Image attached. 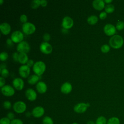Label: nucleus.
<instances>
[{
  "instance_id": "obj_42",
  "label": "nucleus",
  "mask_w": 124,
  "mask_h": 124,
  "mask_svg": "<svg viewBox=\"0 0 124 124\" xmlns=\"http://www.w3.org/2000/svg\"><path fill=\"white\" fill-rule=\"evenodd\" d=\"M13 41L11 39H10V38H8L6 40V44H7L8 46H13Z\"/></svg>"
},
{
  "instance_id": "obj_16",
  "label": "nucleus",
  "mask_w": 124,
  "mask_h": 124,
  "mask_svg": "<svg viewBox=\"0 0 124 124\" xmlns=\"http://www.w3.org/2000/svg\"><path fill=\"white\" fill-rule=\"evenodd\" d=\"M72 90V86L71 83L68 82H64L61 87V91L64 94H68Z\"/></svg>"
},
{
  "instance_id": "obj_23",
  "label": "nucleus",
  "mask_w": 124,
  "mask_h": 124,
  "mask_svg": "<svg viewBox=\"0 0 124 124\" xmlns=\"http://www.w3.org/2000/svg\"><path fill=\"white\" fill-rule=\"evenodd\" d=\"M107 124H120V121L117 117H112L108 120Z\"/></svg>"
},
{
  "instance_id": "obj_13",
  "label": "nucleus",
  "mask_w": 124,
  "mask_h": 124,
  "mask_svg": "<svg viewBox=\"0 0 124 124\" xmlns=\"http://www.w3.org/2000/svg\"><path fill=\"white\" fill-rule=\"evenodd\" d=\"M25 95L27 98L31 101H34L37 98L36 93L31 88H29L26 90Z\"/></svg>"
},
{
  "instance_id": "obj_15",
  "label": "nucleus",
  "mask_w": 124,
  "mask_h": 124,
  "mask_svg": "<svg viewBox=\"0 0 124 124\" xmlns=\"http://www.w3.org/2000/svg\"><path fill=\"white\" fill-rule=\"evenodd\" d=\"M45 113L44 108L41 106L35 107L32 110V115L35 118H40L42 117Z\"/></svg>"
},
{
  "instance_id": "obj_44",
  "label": "nucleus",
  "mask_w": 124,
  "mask_h": 124,
  "mask_svg": "<svg viewBox=\"0 0 124 124\" xmlns=\"http://www.w3.org/2000/svg\"><path fill=\"white\" fill-rule=\"evenodd\" d=\"M6 65L5 63H2L0 65V70L3 68H6Z\"/></svg>"
},
{
  "instance_id": "obj_17",
  "label": "nucleus",
  "mask_w": 124,
  "mask_h": 124,
  "mask_svg": "<svg viewBox=\"0 0 124 124\" xmlns=\"http://www.w3.org/2000/svg\"><path fill=\"white\" fill-rule=\"evenodd\" d=\"M0 29L3 34L7 35L10 32L11 28L9 23L3 22L0 25Z\"/></svg>"
},
{
  "instance_id": "obj_31",
  "label": "nucleus",
  "mask_w": 124,
  "mask_h": 124,
  "mask_svg": "<svg viewBox=\"0 0 124 124\" xmlns=\"http://www.w3.org/2000/svg\"><path fill=\"white\" fill-rule=\"evenodd\" d=\"M8 57V53L6 52H2L0 54V60L1 61H4L7 59Z\"/></svg>"
},
{
  "instance_id": "obj_46",
  "label": "nucleus",
  "mask_w": 124,
  "mask_h": 124,
  "mask_svg": "<svg viewBox=\"0 0 124 124\" xmlns=\"http://www.w3.org/2000/svg\"><path fill=\"white\" fill-rule=\"evenodd\" d=\"M87 124H95V123H94L93 121H88L87 122Z\"/></svg>"
},
{
  "instance_id": "obj_6",
  "label": "nucleus",
  "mask_w": 124,
  "mask_h": 124,
  "mask_svg": "<svg viewBox=\"0 0 124 124\" xmlns=\"http://www.w3.org/2000/svg\"><path fill=\"white\" fill-rule=\"evenodd\" d=\"M24 38L23 33L19 31H14L11 36V39L13 42L16 43H19L22 41Z\"/></svg>"
},
{
  "instance_id": "obj_38",
  "label": "nucleus",
  "mask_w": 124,
  "mask_h": 124,
  "mask_svg": "<svg viewBox=\"0 0 124 124\" xmlns=\"http://www.w3.org/2000/svg\"><path fill=\"white\" fill-rule=\"evenodd\" d=\"M7 118L9 119H10V120H11V121L14 120V119H14V118H15V114L13 112H9V113H8L7 115Z\"/></svg>"
},
{
  "instance_id": "obj_24",
  "label": "nucleus",
  "mask_w": 124,
  "mask_h": 124,
  "mask_svg": "<svg viewBox=\"0 0 124 124\" xmlns=\"http://www.w3.org/2000/svg\"><path fill=\"white\" fill-rule=\"evenodd\" d=\"M107 123L106 118L103 116L98 117L95 121V124H107Z\"/></svg>"
},
{
  "instance_id": "obj_1",
  "label": "nucleus",
  "mask_w": 124,
  "mask_h": 124,
  "mask_svg": "<svg viewBox=\"0 0 124 124\" xmlns=\"http://www.w3.org/2000/svg\"><path fill=\"white\" fill-rule=\"evenodd\" d=\"M109 44L110 46L113 48H120L123 45L124 39L120 35H114L110 38Z\"/></svg>"
},
{
  "instance_id": "obj_33",
  "label": "nucleus",
  "mask_w": 124,
  "mask_h": 124,
  "mask_svg": "<svg viewBox=\"0 0 124 124\" xmlns=\"http://www.w3.org/2000/svg\"><path fill=\"white\" fill-rule=\"evenodd\" d=\"M3 106L5 109H10L12 107L11 103L9 101H5L3 103Z\"/></svg>"
},
{
  "instance_id": "obj_32",
  "label": "nucleus",
  "mask_w": 124,
  "mask_h": 124,
  "mask_svg": "<svg viewBox=\"0 0 124 124\" xmlns=\"http://www.w3.org/2000/svg\"><path fill=\"white\" fill-rule=\"evenodd\" d=\"M11 121L7 117L2 118L0 120V124H10Z\"/></svg>"
},
{
  "instance_id": "obj_10",
  "label": "nucleus",
  "mask_w": 124,
  "mask_h": 124,
  "mask_svg": "<svg viewBox=\"0 0 124 124\" xmlns=\"http://www.w3.org/2000/svg\"><path fill=\"white\" fill-rule=\"evenodd\" d=\"M103 30L105 33L107 35L112 36L116 33V28L114 25L111 24H107L104 27Z\"/></svg>"
},
{
  "instance_id": "obj_49",
  "label": "nucleus",
  "mask_w": 124,
  "mask_h": 124,
  "mask_svg": "<svg viewBox=\"0 0 124 124\" xmlns=\"http://www.w3.org/2000/svg\"></svg>"
},
{
  "instance_id": "obj_48",
  "label": "nucleus",
  "mask_w": 124,
  "mask_h": 124,
  "mask_svg": "<svg viewBox=\"0 0 124 124\" xmlns=\"http://www.w3.org/2000/svg\"><path fill=\"white\" fill-rule=\"evenodd\" d=\"M72 124H78L77 123H73Z\"/></svg>"
},
{
  "instance_id": "obj_11",
  "label": "nucleus",
  "mask_w": 124,
  "mask_h": 124,
  "mask_svg": "<svg viewBox=\"0 0 124 124\" xmlns=\"http://www.w3.org/2000/svg\"><path fill=\"white\" fill-rule=\"evenodd\" d=\"M20 76L23 78H27L30 73V67L27 65H21L18 69Z\"/></svg>"
},
{
  "instance_id": "obj_21",
  "label": "nucleus",
  "mask_w": 124,
  "mask_h": 124,
  "mask_svg": "<svg viewBox=\"0 0 124 124\" xmlns=\"http://www.w3.org/2000/svg\"><path fill=\"white\" fill-rule=\"evenodd\" d=\"M39 80V76L37 75H32L28 79V82L30 84L34 85Z\"/></svg>"
},
{
  "instance_id": "obj_41",
  "label": "nucleus",
  "mask_w": 124,
  "mask_h": 124,
  "mask_svg": "<svg viewBox=\"0 0 124 124\" xmlns=\"http://www.w3.org/2000/svg\"><path fill=\"white\" fill-rule=\"evenodd\" d=\"M34 62H33V61L32 60H29V61H28V62L27 63V65L29 67L33 66L34 65Z\"/></svg>"
},
{
  "instance_id": "obj_18",
  "label": "nucleus",
  "mask_w": 124,
  "mask_h": 124,
  "mask_svg": "<svg viewBox=\"0 0 124 124\" xmlns=\"http://www.w3.org/2000/svg\"><path fill=\"white\" fill-rule=\"evenodd\" d=\"M36 89L39 93H44L47 90V86L44 82L39 81L36 85Z\"/></svg>"
},
{
  "instance_id": "obj_9",
  "label": "nucleus",
  "mask_w": 124,
  "mask_h": 124,
  "mask_svg": "<svg viewBox=\"0 0 124 124\" xmlns=\"http://www.w3.org/2000/svg\"><path fill=\"white\" fill-rule=\"evenodd\" d=\"M74 25V21L70 16H65L62 21V25L64 29H69L71 28Z\"/></svg>"
},
{
  "instance_id": "obj_7",
  "label": "nucleus",
  "mask_w": 124,
  "mask_h": 124,
  "mask_svg": "<svg viewBox=\"0 0 124 124\" xmlns=\"http://www.w3.org/2000/svg\"><path fill=\"white\" fill-rule=\"evenodd\" d=\"M2 93L6 96H13L15 93L14 89L10 85H6L1 88Z\"/></svg>"
},
{
  "instance_id": "obj_14",
  "label": "nucleus",
  "mask_w": 124,
  "mask_h": 124,
  "mask_svg": "<svg viewBox=\"0 0 124 124\" xmlns=\"http://www.w3.org/2000/svg\"><path fill=\"white\" fill-rule=\"evenodd\" d=\"M13 85L16 90L20 91L22 90L24 87V82L22 78H15L13 80Z\"/></svg>"
},
{
  "instance_id": "obj_19",
  "label": "nucleus",
  "mask_w": 124,
  "mask_h": 124,
  "mask_svg": "<svg viewBox=\"0 0 124 124\" xmlns=\"http://www.w3.org/2000/svg\"><path fill=\"white\" fill-rule=\"evenodd\" d=\"M93 8L97 10H101L105 7V2L102 0H94L93 2Z\"/></svg>"
},
{
  "instance_id": "obj_26",
  "label": "nucleus",
  "mask_w": 124,
  "mask_h": 124,
  "mask_svg": "<svg viewBox=\"0 0 124 124\" xmlns=\"http://www.w3.org/2000/svg\"><path fill=\"white\" fill-rule=\"evenodd\" d=\"M41 5V0H33L31 3V7L32 9H37Z\"/></svg>"
},
{
  "instance_id": "obj_43",
  "label": "nucleus",
  "mask_w": 124,
  "mask_h": 124,
  "mask_svg": "<svg viewBox=\"0 0 124 124\" xmlns=\"http://www.w3.org/2000/svg\"><path fill=\"white\" fill-rule=\"evenodd\" d=\"M47 4V1L46 0H41V5L43 7H45Z\"/></svg>"
},
{
  "instance_id": "obj_27",
  "label": "nucleus",
  "mask_w": 124,
  "mask_h": 124,
  "mask_svg": "<svg viewBox=\"0 0 124 124\" xmlns=\"http://www.w3.org/2000/svg\"><path fill=\"white\" fill-rule=\"evenodd\" d=\"M43 124H54L52 119L49 116L45 117L42 121Z\"/></svg>"
},
{
  "instance_id": "obj_22",
  "label": "nucleus",
  "mask_w": 124,
  "mask_h": 124,
  "mask_svg": "<svg viewBox=\"0 0 124 124\" xmlns=\"http://www.w3.org/2000/svg\"><path fill=\"white\" fill-rule=\"evenodd\" d=\"M98 21V17L95 15H92L87 18V22L90 25H94Z\"/></svg>"
},
{
  "instance_id": "obj_20",
  "label": "nucleus",
  "mask_w": 124,
  "mask_h": 124,
  "mask_svg": "<svg viewBox=\"0 0 124 124\" xmlns=\"http://www.w3.org/2000/svg\"><path fill=\"white\" fill-rule=\"evenodd\" d=\"M29 61L28 56L26 53H19L18 56V62L22 64L27 63Z\"/></svg>"
},
{
  "instance_id": "obj_4",
  "label": "nucleus",
  "mask_w": 124,
  "mask_h": 124,
  "mask_svg": "<svg viewBox=\"0 0 124 124\" xmlns=\"http://www.w3.org/2000/svg\"><path fill=\"white\" fill-rule=\"evenodd\" d=\"M27 106L26 104L21 101H18L15 102L13 105L14 111L17 113H22L26 109Z\"/></svg>"
},
{
  "instance_id": "obj_35",
  "label": "nucleus",
  "mask_w": 124,
  "mask_h": 124,
  "mask_svg": "<svg viewBox=\"0 0 124 124\" xmlns=\"http://www.w3.org/2000/svg\"><path fill=\"white\" fill-rule=\"evenodd\" d=\"M10 124H23V122L20 119H15L11 121Z\"/></svg>"
},
{
  "instance_id": "obj_2",
  "label": "nucleus",
  "mask_w": 124,
  "mask_h": 124,
  "mask_svg": "<svg viewBox=\"0 0 124 124\" xmlns=\"http://www.w3.org/2000/svg\"><path fill=\"white\" fill-rule=\"evenodd\" d=\"M46 64L42 61H37L34 63L32 69L35 75L38 76L42 75L46 70Z\"/></svg>"
},
{
  "instance_id": "obj_37",
  "label": "nucleus",
  "mask_w": 124,
  "mask_h": 124,
  "mask_svg": "<svg viewBox=\"0 0 124 124\" xmlns=\"http://www.w3.org/2000/svg\"><path fill=\"white\" fill-rule=\"evenodd\" d=\"M107 15L106 12H102L100 13L99 14V18L102 20L105 19L107 17Z\"/></svg>"
},
{
  "instance_id": "obj_28",
  "label": "nucleus",
  "mask_w": 124,
  "mask_h": 124,
  "mask_svg": "<svg viewBox=\"0 0 124 124\" xmlns=\"http://www.w3.org/2000/svg\"><path fill=\"white\" fill-rule=\"evenodd\" d=\"M116 28L119 30L121 31L124 29V22L122 21H119L117 22L116 25Z\"/></svg>"
},
{
  "instance_id": "obj_25",
  "label": "nucleus",
  "mask_w": 124,
  "mask_h": 124,
  "mask_svg": "<svg viewBox=\"0 0 124 124\" xmlns=\"http://www.w3.org/2000/svg\"><path fill=\"white\" fill-rule=\"evenodd\" d=\"M114 6L111 4H108L105 7V10L107 13H112L114 12Z\"/></svg>"
},
{
  "instance_id": "obj_8",
  "label": "nucleus",
  "mask_w": 124,
  "mask_h": 124,
  "mask_svg": "<svg viewBox=\"0 0 124 124\" xmlns=\"http://www.w3.org/2000/svg\"><path fill=\"white\" fill-rule=\"evenodd\" d=\"M40 49L41 51L46 54H48L51 53L52 51V47L51 45L47 42H42L40 46Z\"/></svg>"
},
{
  "instance_id": "obj_30",
  "label": "nucleus",
  "mask_w": 124,
  "mask_h": 124,
  "mask_svg": "<svg viewBox=\"0 0 124 124\" xmlns=\"http://www.w3.org/2000/svg\"><path fill=\"white\" fill-rule=\"evenodd\" d=\"M1 77L3 78H7L9 75V71L6 68H3L0 70Z\"/></svg>"
},
{
  "instance_id": "obj_12",
  "label": "nucleus",
  "mask_w": 124,
  "mask_h": 124,
  "mask_svg": "<svg viewBox=\"0 0 124 124\" xmlns=\"http://www.w3.org/2000/svg\"><path fill=\"white\" fill-rule=\"evenodd\" d=\"M88 107L87 103H79L75 106L74 110L77 113H83L86 111Z\"/></svg>"
},
{
  "instance_id": "obj_34",
  "label": "nucleus",
  "mask_w": 124,
  "mask_h": 124,
  "mask_svg": "<svg viewBox=\"0 0 124 124\" xmlns=\"http://www.w3.org/2000/svg\"><path fill=\"white\" fill-rule=\"evenodd\" d=\"M27 20H28V18L27 16L25 14H22L20 16V20L21 22L24 23H25L26 22H27Z\"/></svg>"
},
{
  "instance_id": "obj_45",
  "label": "nucleus",
  "mask_w": 124,
  "mask_h": 124,
  "mask_svg": "<svg viewBox=\"0 0 124 124\" xmlns=\"http://www.w3.org/2000/svg\"><path fill=\"white\" fill-rule=\"evenodd\" d=\"M112 1V0H105L104 2L108 3V4H109L110 3H111Z\"/></svg>"
},
{
  "instance_id": "obj_3",
  "label": "nucleus",
  "mask_w": 124,
  "mask_h": 124,
  "mask_svg": "<svg viewBox=\"0 0 124 124\" xmlns=\"http://www.w3.org/2000/svg\"><path fill=\"white\" fill-rule=\"evenodd\" d=\"M36 27L35 25L31 22H26L22 25V31L26 34H31L35 32Z\"/></svg>"
},
{
  "instance_id": "obj_47",
  "label": "nucleus",
  "mask_w": 124,
  "mask_h": 124,
  "mask_svg": "<svg viewBox=\"0 0 124 124\" xmlns=\"http://www.w3.org/2000/svg\"><path fill=\"white\" fill-rule=\"evenodd\" d=\"M3 2V0H0V4L1 5L2 4V2Z\"/></svg>"
},
{
  "instance_id": "obj_5",
  "label": "nucleus",
  "mask_w": 124,
  "mask_h": 124,
  "mask_svg": "<svg viewBox=\"0 0 124 124\" xmlns=\"http://www.w3.org/2000/svg\"><path fill=\"white\" fill-rule=\"evenodd\" d=\"M16 49L19 53H27L30 50V46L27 42L22 41L18 44L16 46Z\"/></svg>"
},
{
  "instance_id": "obj_39",
  "label": "nucleus",
  "mask_w": 124,
  "mask_h": 124,
  "mask_svg": "<svg viewBox=\"0 0 124 124\" xmlns=\"http://www.w3.org/2000/svg\"><path fill=\"white\" fill-rule=\"evenodd\" d=\"M18 56L19 54L17 52H14L13 54V58L15 62H18Z\"/></svg>"
},
{
  "instance_id": "obj_29",
  "label": "nucleus",
  "mask_w": 124,
  "mask_h": 124,
  "mask_svg": "<svg viewBox=\"0 0 124 124\" xmlns=\"http://www.w3.org/2000/svg\"><path fill=\"white\" fill-rule=\"evenodd\" d=\"M110 50V46L107 44L103 45L101 47V50L103 53H108Z\"/></svg>"
},
{
  "instance_id": "obj_40",
  "label": "nucleus",
  "mask_w": 124,
  "mask_h": 124,
  "mask_svg": "<svg viewBox=\"0 0 124 124\" xmlns=\"http://www.w3.org/2000/svg\"><path fill=\"white\" fill-rule=\"evenodd\" d=\"M5 83V80L4 78L2 77H0V87L2 88L4 86V84Z\"/></svg>"
},
{
  "instance_id": "obj_36",
  "label": "nucleus",
  "mask_w": 124,
  "mask_h": 124,
  "mask_svg": "<svg viewBox=\"0 0 124 124\" xmlns=\"http://www.w3.org/2000/svg\"><path fill=\"white\" fill-rule=\"evenodd\" d=\"M43 37L44 40L45 42H48V41H49L50 39V34H49V33H45L43 35Z\"/></svg>"
}]
</instances>
